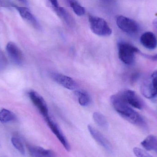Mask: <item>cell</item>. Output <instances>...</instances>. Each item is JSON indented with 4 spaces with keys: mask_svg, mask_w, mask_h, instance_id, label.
<instances>
[{
    "mask_svg": "<svg viewBox=\"0 0 157 157\" xmlns=\"http://www.w3.org/2000/svg\"><path fill=\"white\" fill-rule=\"evenodd\" d=\"M93 118L95 122L99 126L104 129L108 128L109 125L108 121L103 114L96 112L93 114Z\"/></svg>",
    "mask_w": 157,
    "mask_h": 157,
    "instance_id": "cell-19",
    "label": "cell"
},
{
    "mask_svg": "<svg viewBox=\"0 0 157 157\" xmlns=\"http://www.w3.org/2000/svg\"><path fill=\"white\" fill-rule=\"evenodd\" d=\"M70 4L74 12L77 15L81 16L85 13V8L75 1L71 0L70 1Z\"/></svg>",
    "mask_w": 157,
    "mask_h": 157,
    "instance_id": "cell-21",
    "label": "cell"
},
{
    "mask_svg": "<svg viewBox=\"0 0 157 157\" xmlns=\"http://www.w3.org/2000/svg\"><path fill=\"white\" fill-rule=\"evenodd\" d=\"M78 98V103L83 107H86L90 104L91 98L89 94L84 90H77L75 92Z\"/></svg>",
    "mask_w": 157,
    "mask_h": 157,
    "instance_id": "cell-16",
    "label": "cell"
},
{
    "mask_svg": "<svg viewBox=\"0 0 157 157\" xmlns=\"http://www.w3.org/2000/svg\"><path fill=\"white\" fill-rule=\"evenodd\" d=\"M4 157V156H1V157Z\"/></svg>",
    "mask_w": 157,
    "mask_h": 157,
    "instance_id": "cell-30",
    "label": "cell"
},
{
    "mask_svg": "<svg viewBox=\"0 0 157 157\" xmlns=\"http://www.w3.org/2000/svg\"><path fill=\"white\" fill-rule=\"evenodd\" d=\"M58 16L65 21V23L69 26H72L74 23L73 18L70 14L63 7L59 6L57 8L53 9Z\"/></svg>",
    "mask_w": 157,
    "mask_h": 157,
    "instance_id": "cell-17",
    "label": "cell"
},
{
    "mask_svg": "<svg viewBox=\"0 0 157 157\" xmlns=\"http://www.w3.org/2000/svg\"><path fill=\"white\" fill-rule=\"evenodd\" d=\"M142 94L145 98L152 99L157 96V71L152 73L142 83L141 86Z\"/></svg>",
    "mask_w": 157,
    "mask_h": 157,
    "instance_id": "cell-4",
    "label": "cell"
},
{
    "mask_svg": "<svg viewBox=\"0 0 157 157\" xmlns=\"http://www.w3.org/2000/svg\"><path fill=\"white\" fill-rule=\"evenodd\" d=\"M17 1H19L20 2L24 4H27V0H17Z\"/></svg>",
    "mask_w": 157,
    "mask_h": 157,
    "instance_id": "cell-29",
    "label": "cell"
},
{
    "mask_svg": "<svg viewBox=\"0 0 157 157\" xmlns=\"http://www.w3.org/2000/svg\"><path fill=\"white\" fill-rule=\"evenodd\" d=\"M101 2L107 5H111L113 3L114 0H99Z\"/></svg>",
    "mask_w": 157,
    "mask_h": 157,
    "instance_id": "cell-26",
    "label": "cell"
},
{
    "mask_svg": "<svg viewBox=\"0 0 157 157\" xmlns=\"http://www.w3.org/2000/svg\"><path fill=\"white\" fill-rule=\"evenodd\" d=\"M116 24L121 30L129 35H135L139 31V25L137 22L124 16L117 17Z\"/></svg>",
    "mask_w": 157,
    "mask_h": 157,
    "instance_id": "cell-5",
    "label": "cell"
},
{
    "mask_svg": "<svg viewBox=\"0 0 157 157\" xmlns=\"http://www.w3.org/2000/svg\"><path fill=\"white\" fill-rule=\"evenodd\" d=\"M6 50L9 58L13 62L17 65H21L24 61V56L20 49L15 43L8 42L6 46Z\"/></svg>",
    "mask_w": 157,
    "mask_h": 157,
    "instance_id": "cell-10",
    "label": "cell"
},
{
    "mask_svg": "<svg viewBox=\"0 0 157 157\" xmlns=\"http://www.w3.org/2000/svg\"><path fill=\"white\" fill-rule=\"evenodd\" d=\"M88 130L93 139L100 145L109 153H111L112 151L111 145L101 133L90 125H88Z\"/></svg>",
    "mask_w": 157,
    "mask_h": 157,
    "instance_id": "cell-12",
    "label": "cell"
},
{
    "mask_svg": "<svg viewBox=\"0 0 157 157\" xmlns=\"http://www.w3.org/2000/svg\"><path fill=\"white\" fill-rule=\"evenodd\" d=\"M13 4L9 0H0V7H13Z\"/></svg>",
    "mask_w": 157,
    "mask_h": 157,
    "instance_id": "cell-23",
    "label": "cell"
},
{
    "mask_svg": "<svg viewBox=\"0 0 157 157\" xmlns=\"http://www.w3.org/2000/svg\"><path fill=\"white\" fill-rule=\"evenodd\" d=\"M138 75L137 74V73H135L133 75H132L131 78V81H132V82H134V81H135L137 79Z\"/></svg>",
    "mask_w": 157,
    "mask_h": 157,
    "instance_id": "cell-27",
    "label": "cell"
},
{
    "mask_svg": "<svg viewBox=\"0 0 157 157\" xmlns=\"http://www.w3.org/2000/svg\"><path fill=\"white\" fill-rule=\"evenodd\" d=\"M11 142L14 147L19 152L21 155H25V147L22 143V141L19 137L17 136H13L11 138Z\"/></svg>",
    "mask_w": 157,
    "mask_h": 157,
    "instance_id": "cell-20",
    "label": "cell"
},
{
    "mask_svg": "<svg viewBox=\"0 0 157 157\" xmlns=\"http://www.w3.org/2000/svg\"><path fill=\"white\" fill-rule=\"evenodd\" d=\"M89 22L91 31L96 35L100 36H109L111 35V29L103 18L89 15Z\"/></svg>",
    "mask_w": 157,
    "mask_h": 157,
    "instance_id": "cell-3",
    "label": "cell"
},
{
    "mask_svg": "<svg viewBox=\"0 0 157 157\" xmlns=\"http://www.w3.org/2000/svg\"><path fill=\"white\" fill-rule=\"evenodd\" d=\"M52 78L56 83L67 89L73 90L77 88V84L71 77L61 74L52 72L51 73Z\"/></svg>",
    "mask_w": 157,
    "mask_h": 157,
    "instance_id": "cell-9",
    "label": "cell"
},
{
    "mask_svg": "<svg viewBox=\"0 0 157 157\" xmlns=\"http://www.w3.org/2000/svg\"><path fill=\"white\" fill-rule=\"evenodd\" d=\"M111 102L113 109L123 118L135 125L145 126V122L142 116L126 103L120 94L112 96Z\"/></svg>",
    "mask_w": 157,
    "mask_h": 157,
    "instance_id": "cell-1",
    "label": "cell"
},
{
    "mask_svg": "<svg viewBox=\"0 0 157 157\" xmlns=\"http://www.w3.org/2000/svg\"><path fill=\"white\" fill-rule=\"evenodd\" d=\"M118 54L121 60L124 64L131 65L134 61L135 54L140 52L136 47L130 43L121 41L118 44Z\"/></svg>",
    "mask_w": 157,
    "mask_h": 157,
    "instance_id": "cell-2",
    "label": "cell"
},
{
    "mask_svg": "<svg viewBox=\"0 0 157 157\" xmlns=\"http://www.w3.org/2000/svg\"><path fill=\"white\" fill-rule=\"evenodd\" d=\"M45 120L52 132L56 136V137L61 143L63 147L67 151H70L71 146L70 144L59 125L53 120H52L50 116L45 118Z\"/></svg>",
    "mask_w": 157,
    "mask_h": 157,
    "instance_id": "cell-7",
    "label": "cell"
},
{
    "mask_svg": "<svg viewBox=\"0 0 157 157\" xmlns=\"http://www.w3.org/2000/svg\"><path fill=\"white\" fill-rule=\"evenodd\" d=\"M29 151L32 157H56L53 151L40 147L31 146L29 147Z\"/></svg>",
    "mask_w": 157,
    "mask_h": 157,
    "instance_id": "cell-14",
    "label": "cell"
},
{
    "mask_svg": "<svg viewBox=\"0 0 157 157\" xmlns=\"http://www.w3.org/2000/svg\"><path fill=\"white\" fill-rule=\"evenodd\" d=\"M144 57L146 58H147L151 60L154 61H157V54H155V55H146V54H143Z\"/></svg>",
    "mask_w": 157,
    "mask_h": 157,
    "instance_id": "cell-24",
    "label": "cell"
},
{
    "mask_svg": "<svg viewBox=\"0 0 157 157\" xmlns=\"http://www.w3.org/2000/svg\"><path fill=\"white\" fill-rule=\"evenodd\" d=\"M140 42L146 48L154 50L157 47L156 37L151 32H146L140 37Z\"/></svg>",
    "mask_w": 157,
    "mask_h": 157,
    "instance_id": "cell-13",
    "label": "cell"
},
{
    "mask_svg": "<svg viewBox=\"0 0 157 157\" xmlns=\"http://www.w3.org/2000/svg\"><path fill=\"white\" fill-rule=\"evenodd\" d=\"M153 25H154V27H155L157 31V19L154 20V22H153Z\"/></svg>",
    "mask_w": 157,
    "mask_h": 157,
    "instance_id": "cell-28",
    "label": "cell"
},
{
    "mask_svg": "<svg viewBox=\"0 0 157 157\" xmlns=\"http://www.w3.org/2000/svg\"><path fill=\"white\" fill-rule=\"evenodd\" d=\"M13 7L15 8L19 13L20 16L26 22L32 25L37 29H40V25L34 15L29 9L25 7H21L13 4Z\"/></svg>",
    "mask_w": 157,
    "mask_h": 157,
    "instance_id": "cell-11",
    "label": "cell"
},
{
    "mask_svg": "<svg viewBox=\"0 0 157 157\" xmlns=\"http://www.w3.org/2000/svg\"><path fill=\"white\" fill-rule=\"evenodd\" d=\"M28 94L32 103L38 110L44 119L49 116L48 105L43 98L34 90H30Z\"/></svg>",
    "mask_w": 157,
    "mask_h": 157,
    "instance_id": "cell-6",
    "label": "cell"
},
{
    "mask_svg": "<svg viewBox=\"0 0 157 157\" xmlns=\"http://www.w3.org/2000/svg\"><path fill=\"white\" fill-rule=\"evenodd\" d=\"M49 1L52 5V7H53V9L58 8L59 6L58 0H49Z\"/></svg>",
    "mask_w": 157,
    "mask_h": 157,
    "instance_id": "cell-25",
    "label": "cell"
},
{
    "mask_svg": "<svg viewBox=\"0 0 157 157\" xmlns=\"http://www.w3.org/2000/svg\"><path fill=\"white\" fill-rule=\"evenodd\" d=\"M141 144L146 150L155 151L157 154V137L155 136H148L141 142Z\"/></svg>",
    "mask_w": 157,
    "mask_h": 157,
    "instance_id": "cell-15",
    "label": "cell"
},
{
    "mask_svg": "<svg viewBox=\"0 0 157 157\" xmlns=\"http://www.w3.org/2000/svg\"><path fill=\"white\" fill-rule=\"evenodd\" d=\"M133 151L136 157H153L146 151L139 147H134Z\"/></svg>",
    "mask_w": 157,
    "mask_h": 157,
    "instance_id": "cell-22",
    "label": "cell"
},
{
    "mask_svg": "<svg viewBox=\"0 0 157 157\" xmlns=\"http://www.w3.org/2000/svg\"><path fill=\"white\" fill-rule=\"evenodd\" d=\"M16 116L12 112L2 109L0 111V122L3 123L10 122L15 120Z\"/></svg>",
    "mask_w": 157,
    "mask_h": 157,
    "instance_id": "cell-18",
    "label": "cell"
},
{
    "mask_svg": "<svg viewBox=\"0 0 157 157\" xmlns=\"http://www.w3.org/2000/svg\"><path fill=\"white\" fill-rule=\"evenodd\" d=\"M119 94L123 100L131 107L138 109H143V104L142 100L135 91L126 90Z\"/></svg>",
    "mask_w": 157,
    "mask_h": 157,
    "instance_id": "cell-8",
    "label": "cell"
}]
</instances>
